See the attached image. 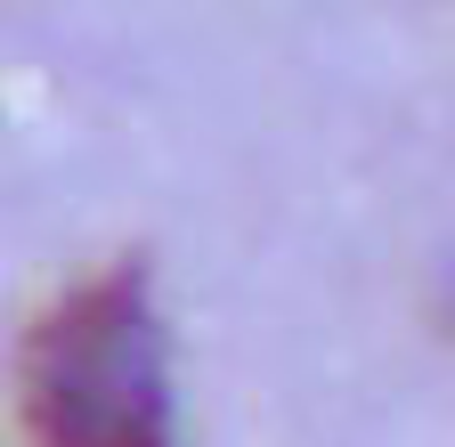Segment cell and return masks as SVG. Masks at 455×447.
I'll use <instances>...</instances> for the list:
<instances>
[{
	"instance_id": "6da1fadb",
	"label": "cell",
	"mask_w": 455,
	"mask_h": 447,
	"mask_svg": "<svg viewBox=\"0 0 455 447\" xmlns=\"http://www.w3.org/2000/svg\"><path fill=\"white\" fill-rule=\"evenodd\" d=\"M17 423L33 447H180L171 333L147 260L82 276L25 325Z\"/></svg>"
},
{
	"instance_id": "7a4b0ae2",
	"label": "cell",
	"mask_w": 455,
	"mask_h": 447,
	"mask_svg": "<svg viewBox=\"0 0 455 447\" xmlns=\"http://www.w3.org/2000/svg\"><path fill=\"white\" fill-rule=\"evenodd\" d=\"M439 317H447V333H455V268H447V285H439Z\"/></svg>"
}]
</instances>
